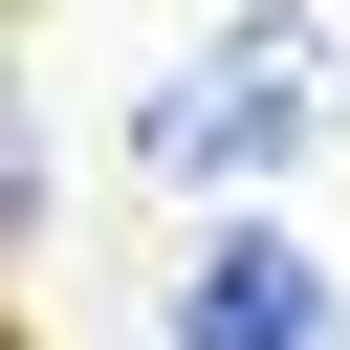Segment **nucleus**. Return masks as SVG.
<instances>
[{"label":"nucleus","mask_w":350,"mask_h":350,"mask_svg":"<svg viewBox=\"0 0 350 350\" xmlns=\"http://www.w3.org/2000/svg\"><path fill=\"white\" fill-rule=\"evenodd\" d=\"M175 350H328V262L262 241V219L197 241V262H175Z\"/></svg>","instance_id":"nucleus-2"},{"label":"nucleus","mask_w":350,"mask_h":350,"mask_svg":"<svg viewBox=\"0 0 350 350\" xmlns=\"http://www.w3.org/2000/svg\"><path fill=\"white\" fill-rule=\"evenodd\" d=\"M306 66H328L306 22H241V44H197V66H153V109H131V131H153V175H262V153H284V131L328 109Z\"/></svg>","instance_id":"nucleus-1"}]
</instances>
